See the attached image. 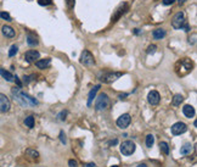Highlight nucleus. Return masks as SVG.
I'll return each instance as SVG.
<instances>
[{
	"mask_svg": "<svg viewBox=\"0 0 197 167\" xmlns=\"http://www.w3.org/2000/svg\"><path fill=\"white\" fill-rule=\"evenodd\" d=\"M11 93H12V95H14L15 100H16L18 104H21L22 106H35V105H38V101H37L34 98H32L30 95L23 93V92H21L18 87H17V88H14V89L11 90Z\"/></svg>",
	"mask_w": 197,
	"mask_h": 167,
	"instance_id": "f257e3e1",
	"label": "nucleus"
},
{
	"mask_svg": "<svg viewBox=\"0 0 197 167\" xmlns=\"http://www.w3.org/2000/svg\"><path fill=\"white\" fill-rule=\"evenodd\" d=\"M194 69V62L192 60H190L189 57H185V59H181L180 61L176 62L175 65V72L178 76L183 77V76H186L189 74Z\"/></svg>",
	"mask_w": 197,
	"mask_h": 167,
	"instance_id": "f03ea898",
	"label": "nucleus"
},
{
	"mask_svg": "<svg viewBox=\"0 0 197 167\" xmlns=\"http://www.w3.org/2000/svg\"><path fill=\"white\" fill-rule=\"evenodd\" d=\"M186 25V18H185V14L183 11H179L173 16L172 18V27L174 29H183L184 26Z\"/></svg>",
	"mask_w": 197,
	"mask_h": 167,
	"instance_id": "7ed1b4c3",
	"label": "nucleus"
},
{
	"mask_svg": "<svg viewBox=\"0 0 197 167\" xmlns=\"http://www.w3.org/2000/svg\"><path fill=\"white\" fill-rule=\"evenodd\" d=\"M123 73L122 72H105L101 74L100 79L103 82V83H112L114 81H117L119 77H122Z\"/></svg>",
	"mask_w": 197,
	"mask_h": 167,
	"instance_id": "20e7f679",
	"label": "nucleus"
},
{
	"mask_svg": "<svg viewBox=\"0 0 197 167\" xmlns=\"http://www.w3.org/2000/svg\"><path fill=\"white\" fill-rule=\"evenodd\" d=\"M135 149H136V146H135V144L131 140H126V141H123L121 144V153L123 155H126V156L133 155L134 151H135Z\"/></svg>",
	"mask_w": 197,
	"mask_h": 167,
	"instance_id": "39448f33",
	"label": "nucleus"
},
{
	"mask_svg": "<svg viewBox=\"0 0 197 167\" xmlns=\"http://www.w3.org/2000/svg\"><path fill=\"white\" fill-rule=\"evenodd\" d=\"M110 104V99L107 97V94L102 93L100 94V97L96 99V103H95V109L98 111H101V110H105Z\"/></svg>",
	"mask_w": 197,
	"mask_h": 167,
	"instance_id": "423d86ee",
	"label": "nucleus"
},
{
	"mask_svg": "<svg viewBox=\"0 0 197 167\" xmlns=\"http://www.w3.org/2000/svg\"><path fill=\"white\" fill-rule=\"evenodd\" d=\"M80 64L84 66H93L95 65V59L94 55L89 51V50H84L80 55Z\"/></svg>",
	"mask_w": 197,
	"mask_h": 167,
	"instance_id": "0eeeda50",
	"label": "nucleus"
},
{
	"mask_svg": "<svg viewBox=\"0 0 197 167\" xmlns=\"http://www.w3.org/2000/svg\"><path fill=\"white\" fill-rule=\"evenodd\" d=\"M170 131H172V134L179 136V134H183V133H185L187 131V126L185 125L184 122H176V123H174L172 126Z\"/></svg>",
	"mask_w": 197,
	"mask_h": 167,
	"instance_id": "6e6552de",
	"label": "nucleus"
},
{
	"mask_svg": "<svg viewBox=\"0 0 197 167\" xmlns=\"http://www.w3.org/2000/svg\"><path fill=\"white\" fill-rule=\"evenodd\" d=\"M130 122H131L130 115H129V113H123L122 116L118 117V120H117V126H118L119 128L124 129V128H127L128 126L130 125Z\"/></svg>",
	"mask_w": 197,
	"mask_h": 167,
	"instance_id": "1a4fd4ad",
	"label": "nucleus"
},
{
	"mask_svg": "<svg viewBox=\"0 0 197 167\" xmlns=\"http://www.w3.org/2000/svg\"><path fill=\"white\" fill-rule=\"evenodd\" d=\"M11 107L10 100L5 94H0V111L1 112H7Z\"/></svg>",
	"mask_w": 197,
	"mask_h": 167,
	"instance_id": "9d476101",
	"label": "nucleus"
},
{
	"mask_svg": "<svg viewBox=\"0 0 197 167\" xmlns=\"http://www.w3.org/2000/svg\"><path fill=\"white\" fill-rule=\"evenodd\" d=\"M39 57H40V54H39V51H37V50H28V51L25 54V59H26L27 62H35Z\"/></svg>",
	"mask_w": 197,
	"mask_h": 167,
	"instance_id": "9b49d317",
	"label": "nucleus"
},
{
	"mask_svg": "<svg viewBox=\"0 0 197 167\" xmlns=\"http://www.w3.org/2000/svg\"><path fill=\"white\" fill-rule=\"evenodd\" d=\"M147 100H149V103H150L151 105H158V104H159V100H161V95H159V93H158L157 90H152V92L149 93Z\"/></svg>",
	"mask_w": 197,
	"mask_h": 167,
	"instance_id": "f8f14e48",
	"label": "nucleus"
},
{
	"mask_svg": "<svg viewBox=\"0 0 197 167\" xmlns=\"http://www.w3.org/2000/svg\"><path fill=\"white\" fill-rule=\"evenodd\" d=\"M50 62H51V59L46 57V59H42V60H37L35 61V66L38 69H40V70H44V69H46L50 65Z\"/></svg>",
	"mask_w": 197,
	"mask_h": 167,
	"instance_id": "ddd939ff",
	"label": "nucleus"
},
{
	"mask_svg": "<svg viewBox=\"0 0 197 167\" xmlns=\"http://www.w3.org/2000/svg\"><path fill=\"white\" fill-rule=\"evenodd\" d=\"M1 32H2V34L5 36V37H7V38H14L15 37V29L12 27H10V26H2L1 28Z\"/></svg>",
	"mask_w": 197,
	"mask_h": 167,
	"instance_id": "4468645a",
	"label": "nucleus"
},
{
	"mask_svg": "<svg viewBox=\"0 0 197 167\" xmlns=\"http://www.w3.org/2000/svg\"><path fill=\"white\" fill-rule=\"evenodd\" d=\"M183 112L186 117L191 118V117L195 116V107L191 106V105H185V106L183 107Z\"/></svg>",
	"mask_w": 197,
	"mask_h": 167,
	"instance_id": "2eb2a0df",
	"label": "nucleus"
},
{
	"mask_svg": "<svg viewBox=\"0 0 197 167\" xmlns=\"http://www.w3.org/2000/svg\"><path fill=\"white\" fill-rule=\"evenodd\" d=\"M166 31L163 29V28H157V29H155L153 31V33H152V37L155 38V39H157V41H159V39H163L164 37H166Z\"/></svg>",
	"mask_w": 197,
	"mask_h": 167,
	"instance_id": "dca6fc26",
	"label": "nucleus"
},
{
	"mask_svg": "<svg viewBox=\"0 0 197 167\" xmlns=\"http://www.w3.org/2000/svg\"><path fill=\"white\" fill-rule=\"evenodd\" d=\"M100 89V85H95L90 92H89V98H88V106H90L91 105V103H93V100H94V98L96 97V93H98V90Z\"/></svg>",
	"mask_w": 197,
	"mask_h": 167,
	"instance_id": "f3484780",
	"label": "nucleus"
},
{
	"mask_svg": "<svg viewBox=\"0 0 197 167\" xmlns=\"http://www.w3.org/2000/svg\"><path fill=\"white\" fill-rule=\"evenodd\" d=\"M192 150H194V146L191 145V143H186L184 146H181L180 154H181V155H189V154L192 153Z\"/></svg>",
	"mask_w": 197,
	"mask_h": 167,
	"instance_id": "a211bd4d",
	"label": "nucleus"
},
{
	"mask_svg": "<svg viewBox=\"0 0 197 167\" xmlns=\"http://www.w3.org/2000/svg\"><path fill=\"white\" fill-rule=\"evenodd\" d=\"M0 74H1L2 78H5L7 82H12V81H14V76H12V73H10L9 71L1 69V70H0Z\"/></svg>",
	"mask_w": 197,
	"mask_h": 167,
	"instance_id": "6ab92c4d",
	"label": "nucleus"
},
{
	"mask_svg": "<svg viewBox=\"0 0 197 167\" xmlns=\"http://www.w3.org/2000/svg\"><path fill=\"white\" fill-rule=\"evenodd\" d=\"M184 101V97L181 94H176V95H174L173 98V100H172V104L174 105V106H179L181 103Z\"/></svg>",
	"mask_w": 197,
	"mask_h": 167,
	"instance_id": "aec40b11",
	"label": "nucleus"
},
{
	"mask_svg": "<svg viewBox=\"0 0 197 167\" xmlns=\"http://www.w3.org/2000/svg\"><path fill=\"white\" fill-rule=\"evenodd\" d=\"M159 149H161V151L164 154V155H168L169 154V146L166 141H161L159 143Z\"/></svg>",
	"mask_w": 197,
	"mask_h": 167,
	"instance_id": "412c9836",
	"label": "nucleus"
},
{
	"mask_svg": "<svg viewBox=\"0 0 197 167\" xmlns=\"http://www.w3.org/2000/svg\"><path fill=\"white\" fill-rule=\"evenodd\" d=\"M27 43H28V45H30V46H35V45L39 44V41L35 37H33V36H28L27 37Z\"/></svg>",
	"mask_w": 197,
	"mask_h": 167,
	"instance_id": "4be33fe9",
	"label": "nucleus"
},
{
	"mask_svg": "<svg viewBox=\"0 0 197 167\" xmlns=\"http://www.w3.org/2000/svg\"><path fill=\"white\" fill-rule=\"evenodd\" d=\"M26 155L29 156V157H32V159H38L39 157V153L35 151V150H33V149H27L26 150Z\"/></svg>",
	"mask_w": 197,
	"mask_h": 167,
	"instance_id": "5701e85b",
	"label": "nucleus"
},
{
	"mask_svg": "<svg viewBox=\"0 0 197 167\" xmlns=\"http://www.w3.org/2000/svg\"><path fill=\"white\" fill-rule=\"evenodd\" d=\"M25 125L27 126L28 128H33V127H34V117H33V116H28V117H26V120H25Z\"/></svg>",
	"mask_w": 197,
	"mask_h": 167,
	"instance_id": "b1692460",
	"label": "nucleus"
},
{
	"mask_svg": "<svg viewBox=\"0 0 197 167\" xmlns=\"http://www.w3.org/2000/svg\"><path fill=\"white\" fill-rule=\"evenodd\" d=\"M153 143H155V137L152 134H149L146 137V145H147V148H152Z\"/></svg>",
	"mask_w": 197,
	"mask_h": 167,
	"instance_id": "393cba45",
	"label": "nucleus"
},
{
	"mask_svg": "<svg viewBox=\"0 0 197 167\" xmlns=\"http://www.w3.org/2000/svg\"><path fill=\"white\" fill-rule=\"evenodd\" d=\"M17 51H18V48H17V45H12L11 48H10V50H9V56L10 57H12L17 54Z\"/></svg>",
	"mask_w": 197,
	"mask_h": 167,
	"instance_id": "a878e982",
	"label": "nucleus"
},
{
	"mask_svg": "<svg viewBox=\"0 0 197 167\" xmlns=\"http://www.w3.org/2000/svg\"><path fill=\"white\" fill-rule=\"evenodd\" d=\"M38 4L42 6H48V5L53 4V0H38Z\"/></svg>",
	"mask_w": 197,
	"mask_h": 167,
	"instance_id": "bb28decb",
	"label": "nucleus"
},
{
	"mask_svg": "<svg viewBox=\"0 0 197 167\" xmlns=\"http://www.w3.org/2000/svg\"><path fill=\"white\" fill-rule=\"evenodd\" d=\"M0 17L2 20H5V21H11V16H10V14H7V12H0Z\"/></svg>",
	"mask_w": 197,
	"mask_h": 167,
	"instance_id": "cd10ccee",
	"label": "nucleus"
},
{
	"mask_svg": "<svg viewBox=\"0 0 197 167\" xmlns=\"http://www.w3.org/2000/svg\"><path fill=\"white\" fill-rule=\"evenodd\" d=\"M156 49H157V46L156 45H150L149 48H147V54H155L156 53Z\"/></svg>",
	"mask_w": 197,
	"mask_h": 167,
	"instance_id": "c85d7f7f",
	"label": "nucleus"
},
{
	"mask_svg": "<svg viewBox=\"0 0 197 167\" xmlns=\"http://www.w3.org/2000/svg\"><path fill=\"white\" fill-rule=\"evenodd\" d=\"M66 116H67V111H61L58 113V120H60V121H65V120H66Z\"/></svg>",
	"mask_w": 197,
	"mask_h": 167,
	"instance_id": "c756f323",
	"label": "nucleus"
},
{
	"mask_svg": "<svg viewBox=\"0 0 197 167\" xmlns=\"http://www.w3.org/2000/svg\"><path fill=\"white\" fill-rule=\"evenodd\" d=\"M74 2H76V0H66V4H67V7H68V9H73Z\"/></svg>",
	"mask_w": 197,
	"mask_h": 167,
	"instance_id": "7c9ffc66",
	"label": "nucleus"
},
{
	"mask_svg": "<svg viewBox=\"0 0 197 167\" xmlns=\"http://www.w3.org/2000/svg\"><path fill=\"white\" fill-rule=\"evenodd\" d=\"M189 43H190V44H192V45L196 43V33H194V34H192V38H191V37L189 38Z\"/></svg>",
	"mask_w": 197,
	"mask_h": 167,
	"instance_id": "2f4dec72",
	"label": "nucleus"
},
{
	"mask_svg": "<svg viewBox=\"0 0 197 167\" xmlns=\"http://www.w3.org/2000/svg\"><path fill=\"white\" fill-rule=\"evenodd\" d=\"M60 139H61V141L63 143V144H66V134L61 131V133H60Z\"/></svg>",
	"mask_w": 197,
	"mask_h": 167,
	"instance_id": "473e14b6",
	"label": "nucleus"
},
{
	"mask_svg": "<svg viewBox=\"0 0 197 167\" xmlns=\"http://www.w3.org/2000/svg\"><path fill=\"white\" fill-rule=\"evenodd\" d=\"M33 77H34V76H25V77H23V81H25V83H29V82L33 79Z\"/></svg>",
	"mask_w": 197,
	"mask_h": 167,
	"instance_id": "72a5a7b5",
	"label": "nucleus"
},
{
	"mask_svg": "<svg viewBox=\"0 0 197 167\" xmlns=\"http://www.w3.org/2000/svg\"><path fill=\"white\" fill-rule=\"evenodd\" d=\"M68 165H70V167H78V164H77L76 160H70V161H68Z\"/></svg>",
	"mask_w": 197,
	"mask_h": 167,
	"instance_id": "f704fd0d",
	"label": "nucleus"
},
{
	"mask_svg": "<svg viewBox=\"0 0 197 167\" xmlns=\"http://www.w3.org/2000/svg\"><path fill=\"white\" fill-rule=\"evenodd\" d=\"M162 2H163V5H172L175 2V0H162Z\"/></svg>",
	"mask_w": 197,
	"mask_h": 167,
	"instance_id": "c9c22d12",
	"label": "nucleus"
},
{
	"mask_svg": "<svg viewBox=\"0 0 197 167\" xmlns=\"http://www.w3.org/2000/svg\"><path fill=\"white\" fill-rule=\"evenodd\" d=\"M14 81L17 83V85H18V88H21V85H22V83H21V81H20V78L17 77V76H14Z\"/></svg>",
	"mask_w": 197,
	"mask_h": 167,
	"instance_id": "e433bc0d",
	"label": "nucleus"
},
{
	"mask_svg": "<svg viewBox=\"0 0 197 167\" xmlns=\"http://www.w3.org/2000/svg\"><path fill=\"white\" fill-rule=\"evenodd\" d=\"M84 167H96V165H95L94 162H90V164H86Z\"/></svg>",
	"mask_w": 197,
	"mask_h": 167,
	"instance_id": "4c0bfd02",
	"label": "nucleus"
},
{
	"mask_svg": "<svg viewBox=\"0 0 197 167\" xmlns=\"http://www.w3.org/2000/svg\"><path fill=\"white\" fill-rule=\"evenodd\" d=\"M114 144H117V139L111 140V141H110V145H114Z\"/></svg>",
	"mask_w": 197,
	"mask_h": 167,
	"instance_id": "58836bf2",
	"label": "nucleus"
},
{
	"mask_svg": "<svg viewBox=\"0 0 197 167\" xmlns=\"http://www.w3.org/2000/svg\"><path fill=\"white\" fill-rule=\"evenodd\" d=\"M134 33H135V34H139V33H140V29H139V28H135V29H134Z\"/></svg>",
	"mask_w": 197,
	"mask_h": 167,
	"instance_id": "ea45409f",
	"label": "nucleus"
},
{
	"mask_svg": "<svg viewBox=\"0 0 197 167\" xmlns=\"http://www.w3.org/2000/svg\"><path fill=\"white\" fill-rule=\"evenodd\" d=\"M128 94H124V95H119V99H122V100H123V99H126V97H127Z\"/></svg>",
	"mask_w": 197,
	"mask_h": 167,
	"instance_id": "a19ab883",
	"label": "nucleus"
},
{
	"mask_svg": "<svg viewBox=\"0 0 197 167\" xmlns=\"http://www.w3.org/2000/svg\"><path fill=\"white\" fill-rule=\"evenodd\" d=\"M138 167H147V166H146L145 164H141V165H139V166H138Z\"/></svg>",
	"mask_w": 197,
	"mask_h": 167,
	"instance_id": "79ce46f5",
	"label": "nucleus"
},
{
	"mask_svg": "<svg viewBox=\"0 0 197 167\" xmlns=\"http://www.w3.org/2000/svg\"><path fill=\"white\" fill-rule=\"evenodd\" d=\"M186 0H180V4H183V2H185Z\"/></svg>",
	"mask_w": 197,
	"mask_h": 167,
	"instance_id": "37998d69",
	"label": "nucleus"
},
{
	"mask_svg": "<svg viewBox=\"0 0 197 167\" xmlns=\"http://www.w3.org/2000/svg\"><path fill=\"white\" fill-rule=\"evenodd\" d=\"M112 167H118V166H112Z\"/></svg>",
	"mask_w": 197,
	"mask_h": 167,
	"instance_id": "c03bdc74",
	"label": "nucleus"
}]
</instances>
